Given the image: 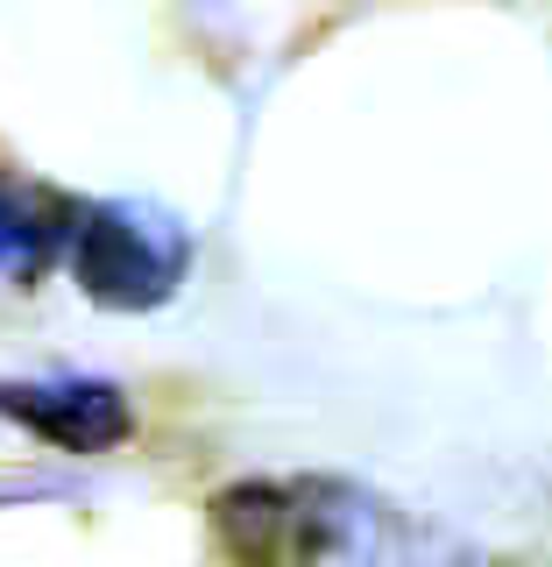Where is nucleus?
Segmentation results:
<instances>
[{
    "label": "nucleus",
    "instance_id": "f03ea898",
    "mask_svg": "<svg viewBox=\"0 0 552 567\" xmlns=\"http://www.w3.org/2000/svg\"><path fill=\"white\" fill-rule=\"evenodd\" d=\"M191 262V241L170 213L135 206V199H79L71 213V248L64 270L79 277V291L106 312H149L177 298Z\"/></svg>",
    "mask_w": 552,
    "mask_h": 567
},
{
    "label": "nucleus",
    "instance_id": "f257e3e1",
    "mask_svg": "<svg viewBox=\"0 0 552 567\" xmlns=\"http://www.w3.org/2000/svg\"><path fill=\"white\" fill-rule=\"evenodd\" d=\"M199 567H496L475 539L354 475H248L206 504Z\"/></svg>",
    "mask_w": 552,
    "mask_h": 567
},
{
    "label": "nucleus",
    "instance_id": "7ed1b4c3",
    "mask_svg": "<svg viewBox=\"0 0 552 567\" xmlns=\"http://www.w3.org/2000/svg\"><path fill=\"white\" fill-rule=\"evenodd\" d=\"M71 213H79V192L35 185L22 171H0V277L35 284L43 270H64Z\"/></svg>",
    "mask_w": 552,
    "mask_h": 567
}]
</instances>
